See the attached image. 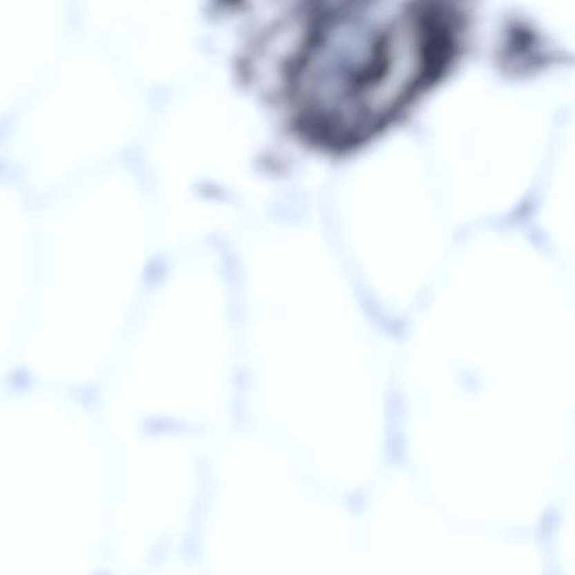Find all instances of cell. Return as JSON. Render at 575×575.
<instances>
[{"label":"cell","instance_id":"3","mask_svg":"<svg viewBox=\"0 0 575 575\" xmlns=\"http://www.w3.org/2000/svg\"><path fill=\"white\" fill-rule=\"evenodd\" d=\"M71 396L78 401L79 404L82 405L86 408H92V407L96 406L97 400H98L97 389L91 384H85V386H79L71 389Z\"/></svg>","mask_w":575,"mask_h":575},{"label":"cell","instance_id":"1","mask_svg":"<svg viewBox=\"0 0 575 575\" xmlns=\"http://www.w3.org/2000/svg\"><path fill=\"white\" fill-rule=\"evenodd\" d=\"M141 431L148 435L195 434L199 431V426L169 417H150L142 422Z\"/></svg>","mask_w":575,"mask_h":575},{"label":"cell","instance_id":"2","mask_svg":"<svg viewBox=\"0 0 575 575\" xmlns=\"http://www.w3.org/2000/svg\"><path fill=\"white\" fill-rule=\"evenodd\" d=\"M34 386V378L24 367H16L8 372L6 377V388L16 393L30 391Z\"/></svg>","mask_w":575,"mask_h":575}]
</instances>
